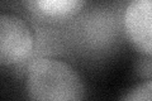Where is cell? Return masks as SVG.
Masks as SVG:
<instances>
[{"mask_svg": "<svg viewBox=\"0 0 152 101\" xmlns=\"http://www.w3.org/2000/svg\"><path fill=\"white\" fill-rule=\"evenodd\" d=\"M128 0H88L83 10L62 24L69 60L99 67L121 53L127 43L124 9Z\"/></svg>", "mask_w": 152, "mask_h": 101, "instance_id": "1", "label": "cell"}, {"mask_svg": "<svg viewBox=\"0 0 152 101\" xmlns=\"http://www.w3.org/2000/svg\"><path fill=\"white\" fill-rule=\"evenodd\" d=\"M24 89L32 100H81L86 92L77 71L55 57H37L28 63Z\"/></svg>", "mask_w": 152, "mask_h": 101, "instance_id": "2", "label": "cell"}, {"mask_svg": "<svg viewBox=\"0 0 152 101\" xmlns=\"http://www.w3.org/2000/svg\"><path fill=\"white\" fill-rule=\"evenodd\" d=\"M34 49V33L27 19L3 12L0 15V65L24 77Z\"/></svg>", "mask_w": 152, "mask_h": 101, "instance_id": "3", "label": "cell"}, {"mask_svg": "<svg viewBox=\"0 0 152 101\" xmlns=\"http://www.w3.org/2000/svg\"><path fill=\"white\" fill-rule=\"evenodd\" d=\"M123 20L127 42L138 53L152 56V0H128Z\"/></svg>", "mask_w": 152, "mask_h": 101, "instance_id": "4", "label": "cell"}, {"mask_svg": "<svg viewBox=\"0 0 152 101\" xmlns=\"http://www.w3.org/2000/svg\"><path fill=\"white\" fill-rule=\"evenodd\" d=\"M88 0H22L27 20L65 24L83 10Z\"/></svg>", "mask_w": 152, "mask_h": 101, "instance_id": "5", "label": "cell"}, {"mask_svg": "<svg viewBox=\"0 0 152 101\" xmlns=\"http://www.w3.org/2000/svg\"><path fill=\"white\" fill-rule=\"evenodd\" d=\"M34 33V49L32 60L37 57H55L69 60L62 24H45L28 20Z\"/></svg>", "mask_w": 152, "mask_h": 101, "instance_id": "6", "label": "cell"}, {"mask_svg": "<svg viewBox=\"0 0 152 101\" xmlns=\"http://www.w3.org/2000/svg\"><path fill=\"white\" fill-rule=\"evenodd\" d=\"M121 100L127 101H140L152 100V81H142V82L132 86L121 96Z\"/></svg>", "mask_w": 152, "mask_h": 101, "instance_id": "7", "label": "cell"}, {"mask_svg": "<svg viewBox=\"0 0 152 101\" xmlns=\"http://www.w3.org/2000/svg\"><path fill=\"white\" fill-rule=\"evenodd\" d=\"M133 72L141 81H152V56L140 53L133 63Z\"/></svg>", "mask_w": 152, "mask_h": 101, "instance_id": "8", "label": "cell"}]
</instances>
